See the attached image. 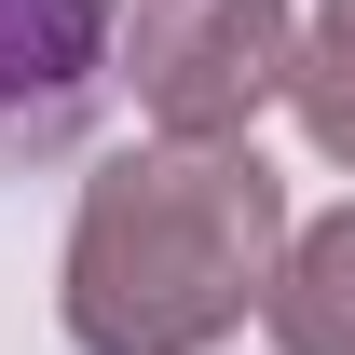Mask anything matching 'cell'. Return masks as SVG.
<instances>
[{
  "label": "cell",
  "instance_id": "cell-2",
  "mask_svg": "<svg viewBox=\"0 0 355 355\" xmlns=\"http://www.w3.org/2000/svg\"><path fill=\"white\" fill-rule=\"evenodd\" d=\"M301 14L287 0H123L110 83L150 110V137H246L287 96Z\"/></svg>",
  "mask_w": 355,
  "mask_h": 355
},
{
  "label": "cell",
  "instance_id": "cell-3",
  "mask_svg": "<svg viewBox=\"0 0 355 355\" xmlns=\"http://www.w3.org/2000/svg\"><path fill=\"white\" fill-rule=\"evenodd\" d=\"M123 55V0H0V178L83 150Z\"/></svg>",
  "mask_w": 355,
  "mask_h": 355
},
{
  "label": "cell",
  "instance_id": "cell-4",
  "mask_svg": "<svg viewBox=\"0 0 355 355\" xmlns=\"http://www.w3.org/2000/svg\"><path fill=\"white\" fill-rule=\"evenodd\" d=\"M260 328H273V355H355V205L342 219H287Z\"/></svg>",
  "mask_w": 355,
  "mask_h": 355
},
{
  "label": "cell",
  "instance_id": "cell-1",
  "mask_svg": "<svg viewBox=\"0 0 355 355\" xmlns=\"http://www.w3.org/2000/svg\"><path fill=\"white\" fill-rule=\"evenodd\" d=\"M273 260H287V178L246 137H150L110 178H83L55 314L83 355H205L260 314Z\"/></svg>",
  "mask_w": 355,
  "mask_h": 355
},
{
  "label": "cell",
  "instance_id": "cell-5",
  "mask_svg": "<svg viewBox=\"0 0 355 355\" xmlns=\"http://www.w3.org/2000/svg\"><path fill=\"white\" fill-rule=\"evenodd\" d=\"M287 110H301V137L355 178V0H314L301 55H287Z\"/></svg>",
  "mask_w": 355,
  "mask_h": 355
}]
</instances>
